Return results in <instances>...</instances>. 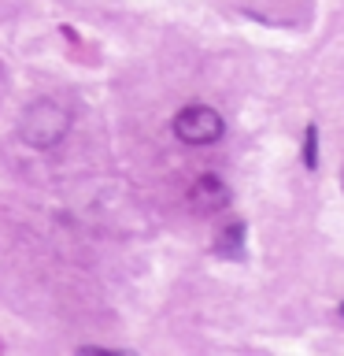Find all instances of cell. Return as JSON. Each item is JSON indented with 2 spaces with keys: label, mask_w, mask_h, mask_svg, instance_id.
Wrapping results in <instances>:
<instances>
[{
  "label": "cell",
  "mask_w": 344,
  "mask_h": 356,
  "mask_svg": "<svg viewBox=\"0 0 344 356\" xmlns=\"http://www.w3.org/2000/svg\"><path fill=\"white\" fill-rule=\"evenodd\" d=\"M215 252L218 256H233V260H237V256H244V222H226V227H222V234L215 238Z\"/></svg>",
  "instance_id": "4"
},
{
  "label": "cell",
  "mask_w": 344,
  "mask_h": 356,
  "mask_svg": "<svg viewBox=\"0 0 344 356\" xmlns=\"http://www.w3.org/2000/svg\"><path fill=\"white\" fill-rule=\"evenodd\" d=\"M226 134V119L218 115L215 108L207 104H189L174 115V138L182 145H193V149H207V145L222 141Z\"/></svg>",
  "instance_id": "2"
},
{
  "label": "cell",
  "mask_w": 344,
  "mask_h": 356,
  "mask_svg": "<svg viewBox=\"0 0 344 356\" xmlns=\"http://www.w3.org/2000/svg\"><path fill=\"white\" fill-rule=\"evenodd\" d=\"M304 167H307V171H315V167H318V127H315V122L307 127V138H304Z\"/></svg>",
  "instance_id": "5"
},
{
  "label": "cell",
  "mask_w": 344,
  "mask_h": 356,
  "mask_svg": "<svg viewBox=\"0 0 344 356\" xmlns=\"http://www.w3.org/2000/svg\"><path fill=\"white\" fill-rule=\"evenodd\" d=\"M189 204L196 211H222L230 204V189L218 175H200L193 186H189Z\"/></svg>",
  "instance_id": "3"
},
{
  "label": "cell",
  "mask_w": 344,
  "mask_h": 356,
  "mask_svg": "<svg viewBox=\"0 0 344 356\" xmlns=\"http://www.w3.org/2000/svg\"><path fill=\"white\" fill-rule=\"evenodd\" d=\"M341 316H344V305H341Z\"/></svg>",
  "instance_id": "6"
},
{
  "label": "cell",
  "mask_w": 344,
  "mask_h": 356,
  "mask_svg": "<svg viewBox=\"0 0 344 356\" xmlns=\"http://www.w3.org/2000/svg\"><path fill=\"white\" fill-rule=\"evenodd\" d=\"M67 134H71V108L60 104L55 97L30 100L26 111L19 115V138H22L26 149L49 152L67 138Z\"/></svg>",
  "instance_id": "1"
}]
</instances>
